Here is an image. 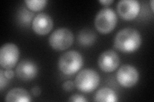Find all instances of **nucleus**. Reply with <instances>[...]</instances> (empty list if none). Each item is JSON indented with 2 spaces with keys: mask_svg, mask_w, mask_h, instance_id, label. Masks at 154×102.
<instances>
[{
  "mask_svg": "<svg viewBox=\"0 0 154 102\" xmlns=\"http://www.w3.org/2000/svg\"><path fill=\"white\" fill-rule=\"evenodd\" d=\"M79 42L81 45L89 46L92 45L96 39L95 33L89 29L82 30L79 34Z\"/></svg>",
  "mask_w": 154,
  "mask_h": 102,
  "instance_id": "nucleus-14",
  "label": "nucleus"
},
{
  "mask_svg": "<svg viewBox=\"0 0 154 102\" xmlns=\"http://www.w3.org/2000/svg\"><path fill=\"white\" fill-rule=\"evenodd\" d=\"M46 0H25L28 8L33 11H39L44 8L47 4Z\"/></svg>",
  "mask_w": 154,
  "mask_h": 102,
  "instance_id": "nucleus-15",
  "label": "nucleus"
},
{
  "mask_svg": "<svg viewBox=\"0 0 154 102\" xmlns=\"http://www.w3.org/2000/svg\"><path fill=\"white\" fill-rule=\"evenodd\" d=\"M38 73L35 63L29 60H23L16 67V75L19 79L24 81L34 79Z\"/></svg>",
  "mask_w": 154,
  "mask_h": 102,
  "instance_id": "nucleus-11",
  "label": "nucleus"
},
{
  "mask_svg": "<svg viewBox=\"0 0 154 102\" xmlns=\"http://www.w3.org/2000/svg\"><path fill=\"white\" fill-rule=\"evenodd\" d=\"M75 83L71 80H67L62 84V88L66 91H70L74 89Z\"/></svg>",
  "mask_w": 154,
  "mask_h": 102,
  "instance_id": "nucleus-19",
  "label": "nucleus"
},
{
  "mask_svg": "<svg viewBox=\"0 0 154 102\" xmlns=\"http://www.w3.org/2000/svg\"><path fill=\"white\" fill-rule=\"evenodd\" d=\"M153 0H152V1H150V5H151V8H152V12H153Z\"/></svg>",
  "mask_w": 154,
  "mask_h": 102,
  "instance_id": "nucleus-23",
  "label": "nucleus"
},
{
  "mask_svg": "<svg viewBox=\"0 0 154 102\" xmlns=\"http://www.w3.org/2000/svg\"><path fill=\"white\" fill-rule=\"evenodd\" d=\"M8 83V79L5 75L4 71L2 68L0 70V89L2 91Z\"/></svg>",
  "mask_w": 154,
  "mask_h": 102,
  "instance_id": "nucleus-17",
  "label": "nucleus"
},
{
  "mask_svg": "<svg viewBox=\"0 0 154 102\" xmlns=\"http://www.w3.org/2000/svg\"><path fill=\"white\" fill-rule=\"evenodd\" d=\"M31 92L33 96H39L41 93V89L38 86H34L31 89Z\"/></svg>",
  "mask_w": 154,
  "mask_h": 102,
  "instance_id": "nucleus-20",
  "label": "nucleus"
},
{
  "mask_svg": "<svg viewBox=\"0 0 154 102\" xmlns=\"http://www.w3.org/2000/svg\"><path fill=\"white\" fill-rule=\"evenodd\" d=\"M117 96L115 92L109 87H103L99 89L95 95L94 101L101 102L117 101Z\"/></svg>",
  "mask_w": 154,
  "mask_h": 102,
  "instance_id": "nucleus-13",
  "label": "nucleus"
},
{
  "mask_svg": "<svg viewBox=\"0 0 154 102\" xmlns=\"http://www.w3.org/2000/svg\"><path fill=\"white\" fill-rule=\"evenodd\" d=\"M119 16L125 20H132L140 11V4L136 0H121L117 4Z\"/></svg>",
  "mask_w": 154,
  "mask_h": 102,
  "instance_id": "nucleus-8",
  "label": "nucleus"
},
{
  "mask_svg": "<svg viewBox=\"0 0 154 102\" xmlns=\"http://www.w3.org/2000/svg\"><path fill=\"white\" fill-rule=\"evenodd\" d=\"M100 84V76L95 70L87 68L80 71L75 80V86L84 93H91Z\"/></svg>",
  "mask_w": 154,
  "mask_h": 102,
  "instance_id": "nucleus-3",
  "label": "nucleus"
},
{
  "mask_svg": "<svg viewBox=\"0 0 154 102\" xmlns=\"http://www.w3.org/2000/svg\"><path fill=\"white\" fill-rule=\"evenodd\" d=\"M114 1L113 0H100L99 2L100 3H102V4H103V5L105 6H107V5H109V4H110V3H112Z\"/></svg>",
  "mask_w": 154,
  "mask_h": 102,
  "instance_id": "nucleus-22",
  "label": "nucleus"
},
{
  "mask_svg": "<svg viewBox=\"0 0 154 102\" xmlns=\"http://www.w3.org/2000/svg\"><path fill=\"white\" fill-rule=\"evenodd\" d=\"M119 61V57L116 52L112 50H107L100 54L98 64L102 71L109 73L117 69Z\"/></svg>",
  "mask_w": 154,
  "mask_h": 102,
  "instance_id": "nucleus-9",
  "label": "nucleus"
},
{
  "mask_svg": "<svg viewBox=\"0 0 154 102\" xmlns=\"http://www.w3.org/2000/svg\"><path fill=\"white\" fill-rule=\"evenodd\" d=\"M74 36L69 29L59 28L53 32L49 37L50 46L56 51H64L73 44Z\"/></svg>",
  "mask_w": 154,
  "mask_h": 102,
  "instance_id": "nucleus-5",
  "label": "nucleus"
},
{
  "mask_svg": "<svg viewBox=\"0 0 154 102\" xmlns=\"http://www.w3.org/2000/svg\"><path fill=\"white\" fill-rule=\"evenodd\" d=\"M24 11L21 12V17L22 18V22L24 23H29L32 20V17L33 16V13L29 12L26 9H24Z\"/></svg>",
  "mask_w": 154,
  "mask_h": 102,
  "instance_id": "nucleus-16",
  "label": "nucleus"
},
{
  "mask_svg": "<svg viewBox=\"0 0 154 102\" xmlns=\"http://www.w3.org/2000/svg\"><path fill=\"white\" fill-rule=\"evenodd\" d=\"M4 74L8 80L12 79L14 76V72L11 69H6L5 71H4Z\"/></svg>",
  "mask_w": 154,
  "mask_h": 102,
  "instance_id": "nucleus-21",
  "label": "nucleus"
},
{
  "mask_svg": "<svg viewBox=\"0 0 154 102\" xmlns=\"http://www.w3.org/2000/svg\"><path fill=\"white\" fill-rule=\"evenodd\" d=\"M118 83L125 87H131L136 85L139 80V73L134 66L124 65L119 68L116 73Z\"/></svg>",
  "mask_w": 154,
  "mask_h": 102,
  "instance_id": "nucleus-7",
  "label": "nucleus"
},
{
  "mask_svg": "<svg viewBox=\"0 0 154 102\" xmlns=\"http://www.w3.org/2000/svg\"><path fill=\"white\" fill-rule=\"evenodd\" d=\"M5 101L8 102H30L32 101V98L27 90L16 87L8 92Z\"/></svg>",
  "mask_w": 154,
  "mask_h": 102,
  "instance_id": "nucleus-12",
  "label": "nucleus"
},
{
  "mask_svg": "<svg viewBox=\"0 0 154 102\" xmlns=\"http://www.w3.org/2000/svg\"><path fill=\"white\" fill-rule=\"evenodd\" d=\"M69 101L72 102H85L87 100L84 98V96H83L82 95L75 94L70 96Z\"/></svg>",
  "mask_w": 154,
  "mask_h": 102,
  "instance_id": "nucleus-18",
  "label": "nucleus"
},
{
  "mask_svg": "<svg viewBox=\"0 0 154 102\" xmlns=\"http://www.w3.org/2000/svg\"><path fill=\"white\" fill-rule=\"evenodd\" d=\"M117 21V16L113 10L110 8H103L96 14L94 26L100 33L107 34L115 28Z\"/></svg>",
  "mask_w": 154,
  "mask_h": 102,
  "instance_id": "nucleus-4",
  "label": "nucleus"
},
{
  "mask_svg": "<svg viewBox=\"0 0 154 102\" xmlns=\"http://www.w3.org/2000/svg\"><path fill=\"white\" fill-rule=\"evenodd\" d=\"M142 42L141 34L134 28H127L120 30L115 36L114 45L117 50L131 53L137 50Z\"/></svg>",
  "mask_w": 154,
  "mask_h": 102,
  "instance_id": "nucleus-1",
  "label": "nucleus"
},
{
  "mask_svg": "<svg viewBox=\"0 0 154 102\" xmlns=\"http://www.w3.org/2000/svg\"><path fill=\"white\" fill-rule=\"evenodd\" d=\"M54 22L52 18L46 13H40L32 21V29L37 35H45L53 28Z\"/></svg>",
  "mask_w": 154,
  "mask_h": 102,
  "instance_id": "nucleus-10",
  "label": "nucleus"
},
{
  "mask_svg": "<svg viewBox=\"0 0 154 102\" xmlns=\"http://www.w3.org/2000/svg\"><path fill=\"white\" fill-rule=\"evenodd\" d=\"M19 57V48L14 43H5L0 48V65L2 68H12L17 64Z\"/></svg>",
  "mask_w": 154,
  "mask_h": 102,
  "instance_id": "nucleus-6",
  "label": "nucleus"
},
{
  "mask_svg": "<svg viewBox=\"0 0 154 102\" xmlns=\"http://www.w3.org/2000/svg\"><path fill=\"white\" fill-rule=\"evenodd\" d=\"M84 65L83 57L79 52L69 51L62 54L58 62L59 70L67 75H73Z\"/></svg>",
  "mask_w": 154,
  "mask_h": 102,
  "instance_id": "nucleus-2",
  "label": "nucleus"
}]
</instances>
